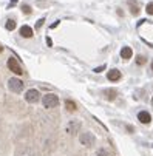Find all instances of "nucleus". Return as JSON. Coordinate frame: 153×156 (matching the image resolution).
<instances>
[{
	"label": "nucleus",
	"instance_id": "1",
	"mask_svg": "<svg viewBox=\"0 0 153 156\" xmlns=\"http://www.w3.org/2000/svg\"><path fill=\"white\" fill-rule=\"evenodd\" d=\"M42 104L45 108H54V107L59 105V98L56 94H47V96H43Z\"/></svg>",
	"mask_w": 153,
	"mask_h": 156
},
{
	"label": "nucleus",
	"instance_id": "2",
	"mask_svg": "<svg viewBox=\"0 0 153 156\" xmlns=\"http://www.w3.org/2000/svg\"><path fill=\"white\" fill-rule=\"evenodd\" d=\"M8 87H9V90L12 93H20L22 90H23V82H22L20 79H17V77H12V79L8 80Z\"/></svg>",
	"mask_w": 153,
	"mask_h": 156
},
{
	"label": "nucleus",
	"instance_id": "3",
	"mask_svg": "<svg viewBox=\"0 0 153 156\" xmlns=\"http://www.w3.org/2000/svg\"><path fill=\"white\" fill-rule=\"evenodd\" d=\"M79 141L85 147H91L94 144V136L91 135V133H82V135L79 136Z\"/></svg>",
	"mask_w": 153,
	"mask_h": 156
},
{
	"label": "nucleus",
	"instance_id": "4",
	"mask_svg": "<svg viewBox=\"0 0 153 156\" xmlns=\"http://www.w3.org/2000/svg\"><path fill=\"white\" fill-rule=\"evenodd\" d=\"M8 68H9L12 73H16V74H22V73H23V71H22V66L19 65V62H17L14 57L8 59Z\"/></svg>",
	"mask_w": 153,
	"mask_h": 156
},
{
	"label": "nucleus",
	"instance_id": "5",
	"mask_svg": "<svg viewBox=\"0 0 153 156\" xmlns=\"http://www.w3.org/2000/svg\"><path fill=\"white\" fill-rule=\"evenodd\" d=\"M39 99H40V94H39L37 90H28L27 94H25V101L30 102V104H36Z\"/></svg>",
	"mask_w": 153,
	"mask_h": 156
},
{
	"label": "nucleus",
	"instance_id": "6",
	"mask_svg": "<svg viewBox=\"0 0 153 156\" xmlns=\"http://www.w3.org/2000/svg\"><path fill=\"white\" fill-rule=\"evenodd\" d=\"M79 128H80V122L79 121H71L65 130H67V133H70V135H76V133L79 131Z\"/></svg>",
	"mask_w": 153,
	"mask_h": 156
},
{
	"label": "nucleus",
	"instance_id": "7",
	"mask_svg": "<svg viewBox=\"0 0 153 156\" xmlns=\"http://www.w3.org/2000/svg\"><path fill=\"white\" fill-rule=\"evenodd\" d=\"M138 119H139L142 124H150L151 116H150V113H147V111H139V113H138Z\"/></svg>",
	"mask_w": 153,
	"mask_h": 156
},
{
	"label": "nucleus",
	"instance_id": "8",
	"mask_svg": "<svg viewBox=\"0 0 153 156\" xmlns=\"http://www.w3.org/2000/svg\"><path fill=\"white\" fill-rule=\"evenodd\" d=\"M104 96L108 99V101H113L118 98V91L113 90V88H107V90H104Z\"/></svg>",
	"mask_w": 153,
	"mask_h": 156
},
{
	"label": "nucleus",
	"instance_id": "9",
	"mask_svg": "<svg viewBox=\"0 0 153 156\" xmlns=\"http://www.w3.org/2000/svg\"><path fill=\"white\" fill-rule=\"evenodd\" d=\"M20 36L22 37H33V28H30L28 25H23V27H22L20 28Z\"/></svg>",
	"mask_w": 153,
	"mask_h": 156
},
{
	"label": "nucleus",
	"instance_id": "10",
	"mask_svg": "<svg viewBox=\"0 0 153 156\" xmlns=\"http://www.w3.org/2000/svg\"><path fill=\"white\" fill-rule=\"evenodd\" d=\"M132 56H133V51H132V48H130V47H124V48L121 50V57H122V59L128 60Z\"/></svg>",
	"mask_w": 153,
	"mask_h": 156
},
{
	"label": "nucleus",
	"instance_id": "11",
	"mask_svg": "<svg viewBox=\"0 0 153 156\" xmlns=\"http://www.w3.org/2000/svg\"><path fill=\"white\" fill-rule=\"evenodd\" d=\"M107 77H108V80H119L121 79V71L119 70H112V71H108V74H107Z\"/></svg>",
	"mask_w": 153,
	"mask_h": 156
},
{
	"label": "nucleus",
	"instance_id": "12",
	"mask_svg": "<svg viewBox=\"0 0 153 156\" xmlns=\"http://www.w3.org/2000/svg\"><path fill=\"white\" fill-rule=\"evenodd\" d=\"M65 108H67L68 111H76V108H77V105H76V102L74 101H65Z\"/></svg>",
	"mask_w": 153,
	"mask_h": 156
},
{
	"label": "nucleus",
	"instance_id": "13",
	"mask_svg": "<svg viewBox=\"0 0 153 156\" xmlns=\"http://www.w3.org/2000/svg\"><path fill=\"white\" fill-rule=\"evenodd\" d=\"M14 28H16V22H14V20H8V22H6V30L12 31Z\"/></svg>",
	"mask_w": 153,
	"mask_h": 156
},
{
	"label": "nucleus",
	"instance_id": "14",
	"mask_svg": "<svg viewBox=\"0 0 153 156\" xmlns=\"http://www.w3.org/2000/svg\"><path fill=\"white\" fill-rule=\"evenodd\" d=\"M136 63H138V65H144V63H145V57L139 54V56L136 57Z\"/></svg>",
	"mask_w": 153,
	"mask_h": 156
},
{
	"label": "nucleus",
	"instance_id": "15",
	"mask_svg": "<svg viewBox=\"0 0 153 156\" xmlns=\"http://www.w3.org/2000/svg\"><path fill=\"white\" fill-rule=\"evenodd\" d=\"M145 11H147V14H150V16H153V2H150V3L147 5V8H145Z\"/></svg>",
	"mask_w": 153,
	"mask_h": 156
},
{
	"label": "nucleus",
	"instance_id": "16",
	"mask_svg": "<svg viewBox=\"0 0 153 156\" xmlns=\"http://www.w3.org/2000/svg\"><path fill=\"white\" fill-rule=\"evenodd\" d=\"M23 12H25V14H30V12H31V8H30L28 5H25V6H23Z\"/></svg>",
	"mask_w": 153,
	"mask_h": 156
},
{
	"label": "nucleus",
	"instance_id": "17",
	"mask_svg": "<svg viewBox=\"0 0 153 156\" xmlns=\"http://www.w3.org/2000/svg\"><path fill=\"white\" fill-rule=\"evenodd\" d=\"M43 22H45V20H43V19H40V20L37 22V23H36V28H40V27L43 25Z\"/></svg>",
	"mask_w": 153,
	"mask_h": 156
},
{
	"label": "nucleus",
	"instance_id": "18",
	"mask_svg": "<svg viewBox=\"0 0 153 156\" xmlns=\"http://www.w3.org/2000/svg\"><path fill=\"white\" fill-rule=\"evenodd\" d=\"M104 70H105V65H104V66H98V68L94 70V73H101V71H104Z\"/></svg>",
	"mask_w": 153,
	"mask_h": 156
},
{
	"label": "nucleus",
	"instance_id": "19",
	"mask_svg": "<svg viewBox=\"0 0 153 156\" xmlns=\"http://www.w3.org/2000/svg\"><path fill=\"white\" fill-rule=\"evenodd\" d=\"M3 51V48H2V45H0V53H2Z\"/></svg>",
	"mask_w": 153,
	"mask_h": 156
},
{
	"label": "nucleus",
	"instance_id": "20",
	"mask_svg": "<svg viewBox=\"0 0 153 156\" xmlns=\"http://www.w3.org/2000/svg\"><path fill=\"white\" fill-rule=\"evenodd\" d=\"M151 70H153V62H151Z\"/></svg>",
	"mask_w": 153,
	"mask_h": 156
}]
</instances>
